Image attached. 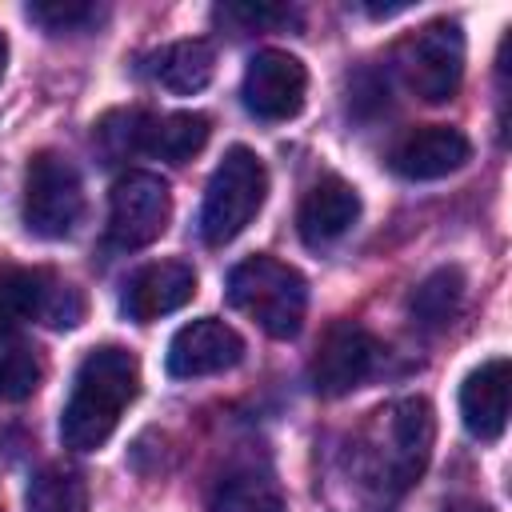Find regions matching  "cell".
Segmentation results:
<instances>
[{
    "instance_id": "4",
    "label": "cell",
    "mask_w": 512,
    "mask_h": 512,
    "mask_svg": "<svg viewBox=\"0 0 512 512\" xmlns=\"http://www.w3.org/2000/svg\"><path fill=\"white\" fill-rule=\"evenodd\" d=\"M264 196H268L264 160L252 148L232 144L224 152V160L216 164V172L208 176V188H204V204H200L204 244L220 248V244L236 240L256 220V212L264 208Z\"/></svg>"
},
{
    "instance_id": "6",
    "label": "cell",
    "mask_w": 512,
    "mask_h": 512,
    "mask_svg": "<svg viewBox=\"0 0 512 512\" xmlns=\"http://www.w3.org/2000/svg\"><path fill=\"white\" fill-rule=\"evenodd\" d=\"M84 296L76 284L56 280L44 268H0V328L16 324H48L76 328L84 320Z\"/></svg>"
},
{
    "instance_id": "15",
    "label": "cell",
    "mask_w": 512,
    "mask_h": 512,
    "mask_svg": "<svg viewBox=\"0 0 512 512\" xmlns=\"http://www.w3.org/2000/svg\"><path fill=\"white\" fill-rule=\"evenodd\" d=\"M508 400H512V364L508 356H492L472 368L460 384V420L476 440H500L508 428Z\"/></svg>"
},
{
    "instance_id": "25",
    "label": "cell",
    "mask_w": 512,
    "mask_h": 512,
    "mask_svg": "<svg viewBox=\"0 0 512 512\" xmlns=\"http://www.w3.org/2000/svg\"><path fill=\"white\" fill-rule=\"evenodd\" d=\"M4 64H8V40H4V32H0V76H4Z\"/></svg>"
},
{
    "instance_id": "23",
    "label": "cell",
    "mask_w": 512,
    "mask_h": 512,
    "mask_svg": "<svg viewBox=\"0 0 512 512\" xmlns=\"http://www.w3.org/2000/svg\"><path fill=\"white\" fill-rule=\"evenodd\" d=\"M216 20L232 24L236 32H276V28L300 24V12L288 4H220Z\"/></svg>"
},
{
    "instance_id": "14",
    "label": "cell",
    "mask_w": 512,
    "mask_h": 512,
    "mask_svg": "<svg viewBox=\"0 0 512 512\" xmlns=\"http://www.w3.org/2000/svg\"><path fill=\"white\" fill-rule=\"evenodd\" d=\"M196 296V268L184 260H152L140 272L128 276L120 308L136 324H152L176 308H184Z\"/></svg>"
},
{
    "instance_id": "9",
    "label": "cell",
    "mask_w": 512,
    "mask_h": 512,
    "mask_svg": "<svg viewBox=\"0 0 512 512\" xmlns=\"http://www.w3.org/2000/svg\"><path fill=\"white\" fill-rule=\"evenodd\" d=\"M380 360H384V344L368 328H360L352 320H340L324 332V340L312 356L308 380H312L316 396L336 400V396L356 392L380 368Z\"/></svg>"
},
{
    "instance_id": "1",
    "label": "cell",
    "mask_w": 512,
    "mask_h": 512,
    "mask_svg": "<svg viewBox=\"0 0 512 512\" xmlns=\"http://www.w3.org/2000/svg\"><path fill=\"white\" fill-rule=\"evenodd\" d=\"M436 440V416L424 396H404L380 412H372L368 432L356 444L360 484L380 500H400L428 468Z\"/></svg>"
},
{
    "instance_id": "8",
    "label": "cell",
    "mask_w": 512,
    "mask_h": 512,
    "mask_svg": "<svg viewBox=\"0 0 512 512\" xmlns=\"http://www.w3.org/2000/svg\"><path fill=\"white\" fill-rule=\"evenodd\" d=\"M404 84L424 100V104H444L460 92L464 80V32L456 20H432L420 28L404 52H400Z\"/></svg>"
},
{
    "instance_id": "19",
    "label": "cell",
    "mask_w": 512,
    "mask_h": 512,
    "mask_svg": "<svg viewBox=\"0 0 512 512\" xmlns=\"http://www.w3.org/2000/svg\"><path fill=\"white\" fill-rule=\"evenodd\" d=\"M24 512H88V484L76 468L48 464L32 476Z\"/></svg>"
},
{
    "instance_id": "7",
    "label": "cell",
    "mask_w": 512,
    "mask_h": 512,
    "mask_svg": "<svg viewBox=\"0 0 512 512\" xmlns=\"http://www.w3.org/2000/svg\"><path fill=\"white\" fill-rule=\"evenodd\" d=\"M172 220V192L156 172H124L108 196V244L120 252L148 248Z\"/></svg>"
},
{
    "instance_id": "2",
    "label": "cell",
    "mask_w": 512,
    "mask_h": 512,
    "mask_svg": "<svg viewBox=\"0 0 512 512\" xmlns=\"http://www.w3.org/2000/svg\"><path fill=\"white\" fill-rule=\"evenodd\" d=\"M136 396H140V360L120 344L92 348L80 360V368L72 376V392L60 412L64 448H72V452L104 448Z\"/></svg>"
},
{
    "instance_id": "12",
    "label": "cell",
    "mask_w": 512,
    "mask_h": 512,
    "mask_svg": "<svg viewBox=\"0 0 512 512\" xmlns=\"http://www.w3.org/2000/svg\"><path fill=\"white\" fill-rule=\"evenodd\" d=\"M120 120H124V128L116 132L120 148H132V152H144L168 164L192 160L212 136V120L204 112H164V116L128 112Z\"/></svg>"
},
{
    "instance_id": "21",
    "label": "cell",
    "mask_w": 512,
    "mask_h": 512,
    "mask_svg": "<svg viewBox=\"0 0 512 512\" xmlns=\"http://www.w3.org/2000/svg\"><path fill=\"white\" fill-rule=\"evenodd\" d=\"M44 380V364L32 344L16 336H0V400L20 404L28 400Z\"/></svg>"
},
{
    "instance_id": "10",
    "label": "cell",
    "mask_w": 512,
    "mask_h": 512,
    "mask_svg": "<svg viewBox=\"0 0 512 512\" xmlns=\"http://www.w3.org/2000/svg\"><path fill=\"white\" fill-rule=\"evenodd\" d=\"M304 96H308V68L292 52L260 48L248 60L240 80V100L256 120H268V124L292 120L300 116Z\"/></svg>"
},
{
    "instance_id": "17",
    "label": "cell",
    "mask_w": 512,
    "mask_h": 512,
    "mask_svg": "<svg viewBox=\"0 0 512 512\" xmlns=\"http://www.w3.org/2000/svg\"><path fill=\"white\" fill-rule=\"evenodd\" d=\"M148 76L172 96H196L216 76V48L208 40H172L148 56Z\"/></svg>"
},
{
    "instance_id": "5",
    "label": "cell",
    "mask_w": 512,
    "mask_h": 512,
    "mask_svg": "<svg viewBox=\"0 0 512 512\" xmlns=\"http://www.w3.org/2000/svg\"><path fill=\"white\" fill-rule=\"evenodd\" d=\"M84 216V184L68 156L36 152L24 172V224L40 240H64Z\"/></svg>"
},
{
    "instance_id": "3",
    "label": "cell",
    "mask_w": 512,
    "mask_h": 512,
    "mask_svg": "<svg viewBox=\"0 0 512 512\" xmlns=\"http://www.w3.org/2000/svg\"><path fill=\"white\" fill-rule=\"evenodd\" d=\"M224 296L236 312H244L260 332H268L272 340H292L304 328V312H308V280L276 260V256H248L228 272Z\"/></svg>"
},
{
    "instance_id": "11",
    "label": "cell",
    "mask_w": 512,
    "mask_h": 512,
    "mask_svg": "<svg viewBox=\"0 0 512 512\" xmlns=\"http://www.w3.org/2000/svg\"><path fill=\"white\" fill-rule=\"evenodd\" d=\"M240 360H244V336L216 316H200V320H188L184 328H176V336L168 340V352H164V368L176 380L216 376V372L236 368Z\"/></svg>"
},
{
    "instance_id": "13",
    "label": "cell",
    "mask_w": 512,
    "mask_h": 512,
    "mask_svg": "<svg viewBox=\"0 0 512 512\" xmlns=\"http://www.w3.org/2000/svg\"><path fill=\"white\" fill-rule=\"evenodd\" d=\"M472 160V140L452 124H424L396 140L388 164L404 180H440Z\"/></svg>"
},
{
    "instance_id": "20",
    "label": "cell",
    "mask_w": 512,
    "mask_h": 512,
    "mask_svg": "<svg viewBox=\"0 0 512 512\" xmlns=\"http://www.w3.org/2000/svg\"><path fill=\"white\" fill-rule=\"evenodd\" d=\"M208 512H288V504L268 476L236 472L212 488Z\"/></svg>"
},
{
    "instance_id": "16",
    "label": "cell",
    "mask_w": 512,
    "mask_h": 512,
    "mask_svg": "<svg viewBox=\"0 0 512 512\" xmlns=\"http://www.w3.org/2000/svg\"><path fill=\"white\" fill-rule=\"evenodd\" d=\"M356 220H360V192L340 176H324L320 184H312L296 212V228L308 248L340 240Z\"/></svg>"
},
{
    "instance_id": "24",
    "label": "cell",
    "mask_w": 512,
    "mask_h": 512,
    "mask_svg": "<svg viewBox=\"0 0 512 512\" xmlns=\"http://www.w3.org/2000/svg\"><path fill=\"white\" fill-rule=\"evenodd\" d=\"M444 512H492V508L480 504V500H456V504H448Z\"/></svg>"
},
{
    "instance_id": "18",
    "label": "cell",
    "mask_w": 512,
    "mask_h": 512,
    "mask_svg": "<svg viewBox=\"0 0 512 512\" xmlns=\"http://www.w3.org/2000/svg\"><path fill=\"white\" fill-rule=\"evenodd\" d=\"M460 304H464V272L456 264H444L436 272H428L412 296H408V316L416 328L424 332H444L456 316H460Z\"/></svg>"
},
{
    "instance_id": "22",
    "label": "cell",
    "mask_w": 512,
    "mask_h": 512,
    "mask_svg": "<svg viewBox=\"0 0 512 512\" xmlns=\"http://www.w3.org/2000/svg\"><path fill=\"white\" fill-rule=\"evenodd\" d=\"M24 16L32 24H40L44 32L60 36V32H84L92 24L104 20V8L100 4H88V0H40V4H28Z\"/></svg>"
}]
</instances>
